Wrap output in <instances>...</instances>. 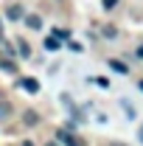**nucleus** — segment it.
Instances as JSON below:
<instances>
[{"label": "nucleus", "mask_w": 143, "mask_h": 146, "mask_svg": "<svg viewBox=\"0 0 143 146\" xmlns=\"http://www.w3.org/2000/svg\"><path fill=\"white\" fill-rule=\"evenodd\" d=\"M59 141H62L65 146H87L79 135H73L70 129H59Z\"/></svg>", "instance_id": "1"}, {"label": "nucleus", "mask_w": 143, "mask_h": 146, "mask_svg": "<svg viewBox=\"0 0 143 146\" xmlns=\"http://www.w3.org/2000/svg\"><path fill=\"white\" fill-rule=\"evenodd\" d=\"M20 84H23V90H28V93H39V82H34V79H23Z\"/></svg>", "instance_id": "2"}, {"label": "nucleus", "mask_w": 143, "mask_h": 146, "mask_svg": "<svg viewBox=\"0 0 143 146\" xmlns=\"http://www.w3.org/2000/svg\"><path fill=\"white\" fill-rule=\"evenodd\" d=\"M25 23H28V28H42V17H36V14H28Z\"/></svg>", "instance_id": "3"}, {"label": "nucleus", "mask_w": 143, "mask_h": 146, "mask_svg": "<svg viewBox=\"0 0 143 146\" xmlns=\"http://www.w3.org/2000/svg\"><path fill=\"white\" fill-rule=\"evenodd\" d=\"M0 68H3V70H9V73H17V65H14V62H9V59H0Z\"/></svg>", "instance_id": "4"}, {"label": "nucleus", "mask_w": 143, "mask_h": 146, "mask_svg": "<svg viewBox=\"0 0 143 146\" xmlns=\"http://www.w3.org/2000/svg\"><path fill=\"white\" fill-rule=\"evenodd\" d=\"M109 68L118 70V73H126V65H124V62H118V59H109Z\"/></svg>", "instance_id": "5"}, {"label": "nucleus", "mask_w": 143, "mask_h": 146, "mask_svg": "<svg viewBox=\"0 0 143 146\" xmlns=\"http://www.w3.org/2000/svg\"><path fill=\"white\" fill-rule=\"evenodd\" d=\"M17 48H20V54H23V56H31V48H28L25 39H17Z\"/></svg>", "instance_id": "6"}, {"label": "nucleus", "mask_w": 143, "mask_h": 146, "mask_svg": "<svg viewBox=\"0 0 143 146\" xmlns=\"http://www.w3.org/2000/svg\"><path fill=\"white\" fill-rule=\"evenodd\" d=\"M45 48H48V51H56V48H59V39H56V36H48V39H45Z\"/></svg>", "instance_id": "7"}, {"label": "nucleus", "mask_w": 143, "mask_h": 146, "mask_svg": "<svg viewBox=\"0 0 143 146\" xmlns=\"http://www.w3.org/2000/svg\"><path fill=\"white\" fill-rule=\"evenodd\" d=\"M9 17H11V20H20V17H23V9H20V6H11V9H9Z\"/></svg>", "instance_id": "8"}, {"label": "nucleus", "mask_w": 143, "mask_h": 146, "mask_svg": "<svg viewBox=\"0 0 143 146\" xmlns=\"http://www.w3.org/2000/svg\"><path fill=\"white\" fill-rule=\"evenodd\" d=\"M25 124H28V127H36V112H31V110L25 112Z\"/></svg>", "instance_id": "9"}, {"label": "nucleus", "mask_w": 143, "mask_h": 146, "mask_svg": "<svg viewBox=\"0 0 143 146\" xmlns=\"http://www.w3.org/2000/svg\"><path fill=\"white\" fill-rule=\"evenodd\" d=\"M54 36H56V39H68V36H70V34H68L65 28H54Z\"/></svg>", "instance_id": "10"}, {"label": "nucleus", "mask_w": 143, "mask_h": 146, "mask_svg": "<svg viewBox=\"0 0 143 146\" xmlns=\"http://www.w3.org/2000/svg\"><path fill=\"white\" fill-rule=\"evenodd\" d=\"M115 3H118V0H104V9H112Z\"/></svg>", "instance_id": "11"}, {"label": "nucleus", "mask_w": 143, "mask_h": 146, "mask_svg": "<svg viewBox=\"0 0 143 146\" xmlns=\"http://www.w3.org/2000/svg\"><path fill=\"white\" fill-rule=\"evenodd\" d=\"M138 56H143V45H140V48H138Z\"/></svg>", "instance_id": "12"}, {"label": "nucleus", "mask_w": 143, "mask_h": 146, "mask_svg": "<svg viewBox=\"0 0 143 146\" xmlns=\"http://www.w3.org/2000/svg\"><path fill=\"white\" fill-rule=\"evenodd\" d=\"M0 42H3V25H0Z\"/></svg>", "instance_id": "13"}, {"label": "nucleus", "mask_w": 143, "mask_h": 146, "mask_svg": "<svg viewBox=\"0 0 143 146\" xmlns=\"http://www.w3.org/2000/svg\"><path fill=\"white\" fill-rule=\"evenodd\" d=\"M23 146H31V141H25V143H23Z\"/></svg>", "instance_id": "14"}, {"label": "nucleus", "mask_w": 143, "mask_h": 146, "mask_svg": "<svg viewBox=\"0 0 143 146\" xmlns=\"http://www.w3.org/2000/svg\"><path fill=\"white\" fill-rule=\"evenodd\" d=\"M45 146H59V143H45Z\"/></svg>", "instance_id": "15"}, {"label": "nucleus", "mask_w": 143, "mask_h": 146, "mask_svg": "<svg viewBox=\"0 0 143 146\" xmlns=\"http://www.w3.org/2000/svg\"><path fill=\"white\" fill-rule=\"evenodd\" d=\"M140 138H143V129H140Z\"/></svg>", "instance_id": "16"}]
</instances>
